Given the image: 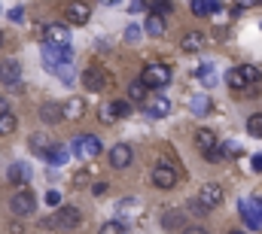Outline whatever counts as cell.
<instances>
[{"label":"cell","mask_w":262,"mask_h":234,"mask_svg":"<svg viewBox=\"0 0 262 234\" xmlns=\"http://www.w3.org/2000/svg\"><path fill=\"white\" fill-rule=\"evenodd\" d=\"M46 161L61 168V165L70 161V149H67V146H52V149H49V155H46Z\"/></svg>","instance_id":"24"},{"label":"cell","mask_w":262,"mask_h":234,"mask_svg":"<svg viewBox=\"0 0 262 234\" xmlns=\"http://www.w3.org/2000/svg\"><path fill=\"white\" fill-rule=\"evenodd\" d=\"M229 234H247V231H229Z\"/></svg>","instance_id":"45"},{"label":"cell","mask_w":262,"mask_h":234,"mask_svg":"<svg viewBox=\"0 0 262 234\" xmlns=\"http://www.w3.org/2000/svg\"><path fill=\"white\" fill-rule=\"evenodd\" d=\"M9 18H12V21H25V6H15V9H9Z\"/></svg>","instance_id":"37"},{"label":"cell","mask_w":262,"mask_h":234,"mask_svg":"<svg viewBox=\"0 0 262 234\" xmlns=\"http://www.w3.org/2000/svg\"><path fill=\"white\" fill-rule=\"evenodd\" d=\"M131 158H134V152H131L128 143H116V146L107 152V161H110V168H116V171H125L131 165Z\"/></svg>","instance_id":"9"},{"label":"cell","mask_w":262,"mask_h":234,"mask_svg":"<svg viewBox=\"0 0 262 234\" xmlns=\"http://www.w3.org/2000/svg\"><path fill=\"white\" fill-rule=\"evenodd\" d=\"M183 225V213H168L165 216V228H180Z\"/></svg>","instance_id":"33"},{"label":"cell","mask_w":262,"mask_h":234,"mask_svg":"<svg viewBox=\"0 0 262 234\" xmlns=\"http://www.w3.org/2000/svg\"><path fill=\"white\" fill-rule=\"evenodd\" d=\"M180 234H207V231H204L201 225H189V228H183Z\"/></svg>","instance_id":"40"},{"label":"cell","mask_w":262,"mask_h":234,"mask_svg":"<svg viewBox=\"0 0 262 234\" xmlns=\"http://www.w3.org/2000/svg\"><path fill=\"white\" fill-rule=\"evenodd\" d=\"M259 79H262V70L253 67V64H241V67H232L226 73V82L232 88H247V85H256Z\"/></svg>","instance_id":"2"},{"label":"cell","mask_w":262,"mask_h":234,"mask_svg":"<svg viewBox=\"0 0 262 234\" xmlns=\"http://www.w3.org/2000/svg\"><path fill=\"white\" fill-rule=\"evenodd\" d=\"M0 46H3V34H0Z\"/></svg>","instance_id":"46"},{"label":"cell","mask_w":262,"mask_h":234,"mask_svg":"<svg viewBox=\"0 0 262 234\" xmlns=\"http://www.w3.org/2000/svg\"><path fill=\"white\" fill-rule=\"evenodd\" d=\"M165 31H168L165 18H162V15H156V12H149V15H146V21H143V34H149V37H165Z\"/></svg>","instance_id":"17"},{"label":"cell","mask_w":262,"mask_h":234,"mask_svg":"<svg viewBox=\"0 0 262 234\" xmlns=\"http://www.w3.org/2000/svg\"><path fill=\"white\" fill-rule=\"evenodd\" d=\"M247 131L253 137H262V113H253V116L247 119Z\"/></svg>","instance_id":"30"},{"label":"cell","mask_w":262,"mask_h":234,"mask_svg":"<svg viewBox=\"0 0 262 234\" xmlns=\"http://www.w3.org/2000/svg\"><path fill=\"white\" fill-rule=\"evenodd\" d=\"M70 152H73L76 158H98V155H101V140L92 137V134H82V137H76V140L70 143Z\"/></svg>","instance_id":"3"},{"label":"cell","mask_w":262,"mask_h":234,"mask_svg":"<svg viewBox=\"0 0 262 234\" xmlns=\"http://www.w3.org/2000/svg\"><path fill=\"white\" fill-rule=\"evenodd\" d=\"M250 6H262V0H238V9H250Z\"/></svg>","instance_id":"39"},{"label":"cell","mask_w":262,"mask_h":234,"mask_svg":"<svg viewBox=\"0 0 262 234\" xmlns=\"http://www.w3.org/2000/svg\"><path fill=\"white\" fill-rule=\"evenodd\" d=\"M168 113H171V101H168V98H156V101L149 104V116L152 119H165Z\"/></svg>","instance_id":"25"},{"label":"cell","mask_w":262,"mask_h":234,"mask_svg":"<svg viewBox=\"0 0 262 234\" xmlns=\"http://www.w3.org/2000/svg\"><path fill=\"white\" fill-rule=\"evenodd\" d=\"M189 107H192V113H195V116H204V113H210V107H213V104H210V98H207V95H195V98L189 101Z\"/></svg>","instance_id":"26"},{"label":"cell","mask_w":262,"mask_h":234,"mask_svg":"<svg viewBox=\"0 0 262 234\" xmlns=\"http://www.w3.org/2000/svg\"><path fill=\"white\" fill-rule=\"evenodd\" d=\"M15 125H18V119L12 116V113H3V116H0V137L12 134V131H15Z\"/></svg>","instance_id":"27"},{"label":"cell","mask_w":262,"mask_h":234,"mask_svg":"<svg viewBox=\"0 0 262 234\" xmlns=\"http://www.w3.org/2000/svg\"><path fill=\"white\" fill-rule=\"evenodd\" d=\"M149 9H152L156 15H162V18H165L168 12H174V3H171V0H149Z\"/></svg>","instance_id":"28"},{"label":"cell","mask_w":262,"mask_h":234,"mask_svg":"<svg viewBox=\"0 0 262 234\" xmlns=\"http://www.w3.org/2000/svg\"><path fill=\"white\" fill-rule=\"evenodd\" d=\"M250 168H253L256 174L262 171V152H259V155H253V161H250Z\"/></svg>","instance_id":"41"},{"label":"cell","mask_w":262,"mask_h":234,"mask_svg":"<svg viewBox=\"0 0 262 234\" xmlns=\"http://www.w3.org/2000/svg\"><path fill=\"white\" fill-rule=\"evenodd\" d=\"M82 113H85V101L82 98H67L61 104V116L64 119H79Z\"/></svg>","instance_id":"18"},{"label":"cell","mask_w":262,"mask_h":234,"mask_svg":"<svg viewBox=\"0 0 262 234\" xmlns=\"http://www.w3.org/2000/svg\"><path fill=\"white\" fill-rule=\"evenodd\" d=\"M125 91H128V104H143V101H146V95H149V88H146L140 79H131Z\"/></svg>","instance_id":"20"},{"label":"cell","mask_w":262,"mask_h":234,"mask_svg":"<svg viewBox=\"0 0 262 234\" xmlns=\"http://www.w3.org/2000/svg\"><path fill=\"white\" fill-rule=\"evenodd\" d=\"M43 43L70 46V28H67V25H46V28H43Z\"/></svg>","instance_id":"11"},{"label":"cell","mask_w":262,"mask_h":234,"mask_svg":"<svg viewBox=\"0 0 262 234\" xmlns=\"http://www.w3.org/2000/svg\"><path fill=\"white\" fill-rule=\"evenodd\" d=\"M52 146H55V143H52V140H49L46 134H34V137H31V149H34V152H37L40 158H46Z\"/></svg>","instance_id":"22"},{"label":"cell","mask_w":262,"mask_h":234,"mask_svg":"<svg viewBox=\"0 0 262 234\" xmlns=\"http://www.w3.org/2000/svg\"><path fill=\"white\" fill-rule=\"evenodd\" d=\"M18 79H21V64L18 61H0V82L18 85Z\"/></svg>","instance_id":"14"},{"label":"cell","mask_w":262,"mask_h":234,"mask_svg":"<svg viewBox=\"0 0 262 234\" xmlns=\"http://www.w3.org/2000/svg\"><path fill=\"white\" fill-rule=\"evenodd\" d=\"M9 207H12V213H15V216H31V213H34V207H37V195H34L31 189H15V195H12Z\"/></svg>","instance_id":"5"},{"label":"cell","mask_w":262,"mask_h":234,"mask_svg":"<svg viewBox=\"0 0 262 234\" xmlns=\"http://www.w3.org/2000/svg\"><path fill=\"white\" fill-rule=\"evenodd\" d=\"M195 146L201 149V152H210V149L216 146V134H213V131H207V128L195 131Z\"/></svg>","instance_id":"21"},{"label":"cell","mask_w":262,"mask_h":234,"mask_svg":"<svg viewBox=\"0 0 262 234\" xmlns=\"http://www.w3.org/2000/svg\"><path fill=\"white\" fill-rule=\"evenodd\" d=\"M92 192H95V195H104V192H107V182H95Z\"/></svg>","instance_id":"42"},{"label":"cell","mask_w":262,"mask_h":234,"mask_svg":"<svg viewBox=\"0 0 262 234\" xmlns=\"http://www.w3.org/2000/svg\"><path fill=\"white\" fill-rule=\"evenodd\" d=\"M3 113H9V104H6V98H0V116Z\"/></svg>","instance_id":"43"},{"label":"cell","mask_w":262,"mask_h":234,"mask_svg":"<svg viewBox=\"0 0 262 234\" xmlns=\"http://www.w3.org/2000/svg\"><path fill=\"white\" fill-rule=\"evenodd\" d=\"M204 158H207L210 165H220V161H226V152H223V146H213L210 152H204Z\"/></svg>","instance_id":"31"},{"label":"cell","mask_w":262,"mask_h":234,"mask_svg":"<svg viewBox=\"0 0 262 234\" xmlns=\"http://www.w3.org/2000/svg\"><path fill=\"white\" fill-rule=\"evenodd\" d=\"M101 3H104V6H113V3H119V0H101Z\"/></svg>","instance_id":"44"},{"label":"cell","mask_w":262,"mask_h":234,"mask_svg":"<svg viewBox=\"0 0 262 234\" xmlns=\"http://www.w3.org/2000/svg\"><path fill=\"white\" fill-rule=\"evenodd\" d=\"M82 85H85L89 91H104V88L110 85V76H107V70H101V67H89V70H82Z\"/></svg>","instance_id":"8"},{"label":"cell","mask_w":262,"mask_h":234,"mask_svg":"<svg viewBox=\"0 0 262 234\" xmlns=\"http://www.w3.org/2000/svg\"><path fill=\"white\" fill-rule=\"evenodd\" d=\"M55 210H58V213H55L52 225H58L61 231H73V228L82 225V210H79V207H55Z\"/></svg>","instance_id":"6"},{"label":"cell","mask_w":262,"mask_h":234,"mask_svg":"<svg viewBox=\"0 0 262 234\" xmlns=\"http://www.w3.org/2000/svg\"><path fill=\"white\" fill-rule=\"evenodd\" d=\"M6 179H9L15 189H28V182H31V168H28L25 161H15V165H9Z\"/></svg>","instance_id":"13"},{"label":"cell","mask_w":262,"mask_h":234,"mask_svg":"<svg viewBox=\"0 0 262 234\" xmlns=\"http://www.w3.org/2000/svg\"><path fill=\"white\" fill-rule=\"evenodd\" d=\"M98 119H101V122H104V125H113V122H116V116H113V110H110V107H107V104H104V107H101V110H98Z\"/></svg>","instance_id":"34"},{"label":"cell","mask_w":262,"mask_h":234,"mask_svg":"<svg viewBox=\"0 0 262 234\" xmlns=\"http://www.w3.org/2000/svg\"><path fill=\"white\" fill-rule=\"evenodd\" d=\"M198 204H201L204 210L220 207V204H223V189H220L216 182H204V185H201V192H198Z\"/></svg>","instance_id":"10"},{"label":"cell","mask_w":262,"mask_h":234,"mask_svg":"<svg viewBox=\"0 0 262 234\" xmlns=\"http://www.w3.org/2000/svg\"><path fill=\"white\" fill-rule=\"evenodd\" d=\"M110 110H113V116H116V119L131 116V104H128V101H113V104H110Z\"/></svg>","instance_id":"29"},{"label":"cell","mask_w":262,"mask_h":234,"mask_svg":"<svg viewBox=\"0 0 262 234\" xmlns=\"http://www.w3.org/2000/svg\"><path fill=\"white\" fill-rule=\"evenodd\" d=\"M140 34H143V31H140L137 25H128V28H125V40H128V43H137V40H140Z\"/></svg>","instance_id":"35"},{"label":"cell","mask_w":262,"mask_h":234,"mask_svg":"<svg viewBox=\"0 0 262 234\" xmlns=\"http://www.w3.org/2000/svg\"><path fill=\"white\" fill-rule=\"evenodd\" d=\"M180 49L189 52V55L201 52V49H204V34H201V31H189V34H183V37H180Z\"/></svg>","instance_id":"16"},{"label":"cell","mask_w":262,"mask_h":234,"mask_svg":"<svg viewBox=\"0 0 262 234\" xmlns=\"http://www.w3.org/2000/svg\"><path fill=\"white\" fill-rule=\"evenodd\" d=\"M189 9H192V15H198V18H207V15H213V12H223L213 0H192Z\"/></svg>","instance_id":"19"},{"label":"cell","mask_w":262,"mask_h":234,"mask_svg":"<svg viewBox=\"0 0 262 234\" xmlns=\"http://www.w3.org/2000/svg\"><path fill=\"white\" fill-rule=\"evenodd\" d=\"M101 234H128V231H125L122 222H104L101 225Z\"/></svg>","instance_id":"32"},{"label":"cell","mask_w":262,"mask_h":234,"mask_svg":"<svg viewBox=\"0 0 262 234\" xmlns=\"http://www.w3.org/2000/svg\"><path fill=\"white\" fill-rule=\"evenodd\" d=\"M146 9V0H131L128 3V12H143Z\"/></svg>","instance_id":"38"},{"label":"cell","mask_w":262,"mask_h":234,"mask_svg":"<svg viewBox=\"0 0 262 234\" xmlns=\"http://www.w3.org/2000/svg\"><path fill=\"white\" fill-rule=\"evenodd\" d=\"M241 216H244V222L253 228V231H259L262 228V201H256V207L250 210V204L247 201H241Z\"/></svg>","instance_id":"15"},{"label":"cell","mask_w":262,"mask_h":234,"mask_svg":"<svg viewBox=\"0 0 262 234\" xmlns=\"http://www.w3.org/2000/svg\"><path fill=\"white\" fill-rule=\"evenodd\" d=\"M64 15H67V25H85V21L92 18V9H89V3H82V0H73V3L64 6Z\"/></svg>","instance_id":"12"},{"label":"cell","mask_w":262,"mask_h":234,"mask_svg":"<svg viewBox=\"0 0 262 234\" xmlns=\"http://www.w3.org/2000/svg\"><path fill=\"white\" fill-rule=\"evenodd\" d=\"M40 119H43V122H46V125H55V122H61V107H58V104H43V107H40Z\"/></svg>","instance_id":"23"},{"label":"cell","mask_w":262,"mask_h":234,"mask_svg":"<svg viewBox=\"0 0 262 234\" xmlns=\"http://www.w3.org/2000/svg\"><path fill=\"white\" fill-rule=\"evenodd\" d=\"M149 179H152V185H156V189H165V192H168V189H174V185H177V171H174L168 161H162V165H156V168H152Z\"/></svg>","instance_id":"7"},{"label":"cell","mask_w":262,"mask_h":234,"mask_svg":"<svg viewBox=\"0 0 262 234\" xmlns=\"http://www.w3.org/2000/svg\"><path fill=\"white\" fill-rule=\"evenodd\" d=\"M46 204H49V207H61V195H58L55 189H52V192H46Z\"/></svg>","instance_id":"36"},{"label":"cell","mask_w":262,"mask_h":234,"mask_svg":"<svg viewBox=\"0 0 262 234\" xmlns=\"http://www.w3.org/2000/svg\"><path fill=\"white\" fill-rule=\"evenodd\" d=\"M171 64L168 61H149L146 67H143V73H140V82L146 85V88H156V91H162V88H168L171 85Z\"/></svg>","instance_id":"1"},{"label":"cell","mask_w":262,"mask_h":234,"mask_svg":"<svg viewBox=\"0 0 262 234\" xmlns=\"http://www.w3.org/2000/svg\"><path fill=\"white\" fill-rule=\"evenodd\" d=\"M43 61H46L49 70H52V67H67V64L73 61V52H70V46H52V43H43Z\"/></svg>","instance_id":"4"}]
</instances>
